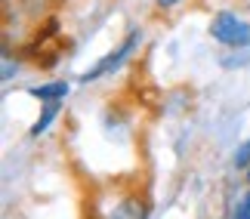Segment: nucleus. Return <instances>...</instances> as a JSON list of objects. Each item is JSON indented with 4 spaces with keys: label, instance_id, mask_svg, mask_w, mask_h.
Instances as JSON below:
<instances>
[{
    "label": "nucleus",
    "instance_id": "obj_10",
    "mask_svg": "<svg viewBox=\"0 0 250 219\" xmlns=\"http://www.w3.org/2000/svg\"><path fill=\"white\" fill-rule=\"evenodd\" d=\"M247 185H250V170H247Z\"/></svg>",
    "mask_w": 250,
    "mask_h": 219
},
{
    "label": "nucleus",
    "instance_id": "obj_4",
    "mask_svg": "<svg viewBox=\"0 0 250 219\" xmlns=\"http://www.w3.org/2000/svg\"><path fill=\"white\" fill-rule=\"evenodd\" d=\"M71 93V83L68 80H53V83H43V87H31L28 96L41 99V102H62L65 96Z\"/></svg>",
    "mask_w": 250,
    "mask_h": 219
},
{
    "label": "nucleus",
    "instance_id": "obj_9",
    "mask_svg": "<svg viewBox=\"0 0 250 219\" xmlns=\"http://www.w3.org/2000/svg\"><path fill=\"white\" fill-rule=\"evenodd\" d=\"M173 3H179V0H158V6H161V9H167V6H173Z\"/></svg>",
    "mask_w": 250,
    "mask_h": 219
},
{
    "label": "nucleus",
    "instance_id": "obj_5",
    "mask_svg": "<svg viewBox=\"0 0 250 219\" xmlns=\"http://www.w3.org/2000/svg\"><path fill=\"white\" fill-rule=\"evenodd\" d=\"M56 114H59V102H46L43 114L31 123V133H28V136H41V133H46V130H50V123L56 120Z\"/></svg>",
    "mask_w": 250,
    "mask_h": 219
},
{
    "label": "nucleus",
    "instance_id": "obj_1",
    "mask_svg": "<svg viewBox=\"0 0 250 219\" xmlns=\"http://www.w3.org/2000/svg\"><path fill=\"white\" fill-rule=\"evenodd\" d=\"M210 37H213L216 43L229 46V50H247L250 46V25L244 19H238L235 13H216V19L210 22Z\"/></svg>",
    "mask_w": 250,
    "mask_h": 219
},
{
    "label": "nucleus",
    "instance_id": "obj_2",
    "mask_svg": "<svg viewBox=\"0 0 250 219\" xmlns=\"http://www.w3.org/2000/svg\"><path fill=\"white\" fill-rule=\"evenodd\" d=\"M139 37H142L139 31H130V34L124 37V40H121L118 46H114V50H111L108 56H102V59L96 62L90 71H83V74H81V80H83V83H90V80H99V78H105V74H111L114 68H121L124 59H127V56H130L133 50H136Z\"/></svg>",
    "mask_w": 250,
    "mask_h": 219
},
{
    "label": "nucleus",
    "instance_id": "obj_3",
    "mask_svg": "<svg viewBox=\"0 0 250 219\" xmlns=\"http://www.w3.org/2000/svg\"><path fill=\"white\" fill-rule=\"evenodd\" d=\"M151 204L142 195H124L121 201H114V207L108 210V219H148Z\"/></svg>",
    "mask_w": 250,
    "mask_h": 219
},
{
    "label": "nucleus",
    "instance_id": "obj_6",
    "mask_svg": "<svg viewBox=\"0 0 250 219\" xmlns=\"http://www.w3.org/2000/svg\"><path fill=\"white\" fill-rule=\"evenodd\" d=\"M16 71H19V59L9 53V43L3 40V65H0V80L9 83V80L16 78Z\"/></svg>",
    "mask_w": 250,
    "mask_h": 219
},
{
    "label": "nucleus",
    "instance_id": "obj_8",
    "mask_svg": "<svg viewBox=\"0 0 250 219\" xmlns=\"http://www.w3.org/2000/svg\"><path fill=\"white\" fill-rule=\"evenodd\" d=\"M232 219H250V195L241 198V204L235 207V216H232Z\"/></svg>",
    "mask_w": 250,
    "mask_h": 219
},
{
    "label": "nucleus",
    "instance_id": "obj_7",
    "mask_svg": "<svg viewBox=\"0 0 250 219\" xmlns=\"http://www.w3.org/2000/svg\"><path fill=\"white\" fill-rule=\"evenodd\" d=\"M232 164H235V170H250V139H247V142H241V145L235 148Z\"/></svg>",
    "mask_w": 250,
    "mask_h": 219
}]
</instances>
